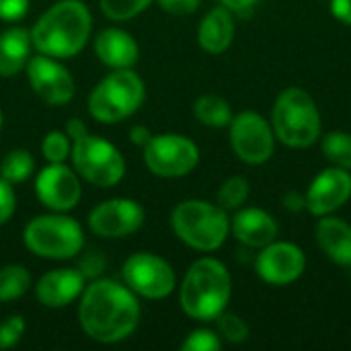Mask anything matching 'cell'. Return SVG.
<instances>
[{
	"label": "cell",
	"instance_id": "cell-1",
	"mask_svg": "<svg viewBox=\"0 0 351 351\" xmlns=\"http://www.w3.org/2000/svg\"><path fill=\"white\" fill-rule=\"evenodd\" d=\"M140 313V302L125 284L97 278L80 294L78 323L93 341L119 343L136 331Z\"/></svg>",
	"mask_w": 351,
	"mask_h": 351
},
{
	"label": "cell",
	"instance_id": "cell-2",
	"mask_svg": "<svg viewBox=\"0 0 351 351\" xmlns=\"http://www.w3.org/2000/svg\"><path fill=\"white\" fill-rule=\"evenodd\" d=\"M93 31V14L82 0H58L33 25L31 41L37 53L66 60L78 56Z\"/></svg>",
	"mask_w": 351,
	"mask_h": 351
},
{
	"label": "cell",
	"instance_id": "cell-3",
	"mask_svg": "<svg viewBox=\"0 0 351 351\" xmlns=\"http://www.w3.org/2000/svg\"><path fill=\"white\" fill-rule=\"evenodd\" d=\"M230 298L232 278L220 259L202 257L191 263L179 290V304L189 319L212 323L228 308Z\"/></svg>",
	"mask_w": 351,
	"mask_h": 351
},
{
	"label": "cell",
	"instance_id": "cell-4",
	"mask_svg": "<svg viewBox=\"0 0 351 351\" xmlns=\"http://www.w3.org/2000/svg\"><path fill=\"white\" fill-rule=\"evenodd\" d=\"M271 128L280 144L302 150L323 136V117L313 95L300 86L284 88L271 107Z\"/></svg>",
	"mask_w": 351,
	"mask_h": 351
},
{
	"label": "cell",
	"instance_id": "cell-5",
	"mask_svg": "<svg viewBox=\"0 0 351 351\" xmlns=\"http://www.w3.org/2000/svg\"><path fill=\"white\" fill-rule=\"evenodd\" d=\"M173 232L187 247L214 253L230 234V218L224 208L206 199H185L171 214Z\"/></svg>",
	"mask_w": 351,
	"mask_h": 351
},
{
	"label": "cell",
	"instance_id": "cell-6",
	"mask_svg": "<svg viewBox=\"0 0 351 351\" xmlns=\"http://www.w3.org/2000/svg\"><path fill=\"white\" fill-rule=\"evenodd\" d=\"M146 99L144 80L132 68L109 72L88 95V113L99 123L111 125L132 117Z\"/></svg>",
	"mask_w": 351,
	"mask_h": 351
},
{
	"label": "cell",
	"instance_id": "cell-7",
	"mask_svg": "<svg viewBox=\"0 0 351 351\" xmlns=\"http://www.w3.org/2000/svg\"><path fill=\"white\" fill-rule=\"evenodd\" d=\"M25 247L41 259H72L84 247L80 224L64 212L33 218L23 230Z\"/></svg>",
	"mask_w": 351,
	"mask_h": 351
},
{
	"label": "cell",
	"instance_id": "cell-8",
	"mask_svg": "<svg viewBox=\"0 0 351 351\" xmlns=\"http://www.w3.org/2000/svg\"><path fill=\"white\" fill-rule=\"evenodd\" d=\"M70 158L78 177L97 187H113L125 175L123 154L109 140L95 134L74 140Z\"/></svg>",
	"mask_w": 351,
	"mask_h": 351
},
{
	"label": "cell",
	"instance_id": "cell-9",
	"mask_svg": "<svg viewBox=\"0 0 351 351\" xmlns=\"http://www.w3.org/2000/svg\"><path fill=\"white\" fill-rule=\"evenodd\" d=\"M228 138L237 158L251 167L269 162L278 144L271 121L257 111L237 113L228 123Z\"/></svg>",
	"mask_w": 351,
	"mask_h": 351
},
{
	"label": "cell",
	"instance_id": "cell-10",
	"mask_svg": "<svg viewBox=\"0 0 351 351\" xmlns=\"http://www.w3.org/2000/svg\"><path fill=\"white\" fill-rule=\"evenodd\" d=\"M144 165L156 177L179 179L199 165V148L183 134H158L144 146Z\"/></svg>",
	"mask_w": 351,
	"mask_h": 351
},
{
	"label": "cell",
	"instance_id": "cell-11",
	"mask_svg": "<svg viewBox=\"0 0 351 351\" xmlns=\"http://www.w3.org/2000/svg\"><path fill=\"white\" fill-rule=\"evenodd\" d=\"M123 284L142 298L162 300L177 288V274L173 265L154 253H134L121 267Z\"/></svg>",
	"mask_w": 351,
	"mask_h": 351
},
{
	"label": "cell",
	"instance_id": "cell-12",
	"mask_svg": "<svg viewBox=\"0 0 351 351\" xmlns=\"http://www.w3.org/2000/svg\"><path fill=\"white\" fill-rule=\"evenodd\" d=\"M255 271L261 282L282 288L298 282L306 271L304 251L288 241H274L259 249L255 257Z\"/></svg>",
	"mask_w": 351,
	"mask_h": 351
},
{
	"label": "cell",
	"instance_id": "cell-13",
	"mask_svg": "<svg viewBox=\"0 0 351 351\" xmlns=\"http://www.w3.org/2000/svg\"><path fill=\"white\" fill-rule=\"evenodd\" d=\"M25 72L31 88L43 103L58 107L72 101L76 93V82L70 70L62 66L58 58H49L43 53L31 56L25 66Z\"/></svg>",
	"mask_w": 351,
	"mask_h": 351
},
{
	"label": "cell",
	"instance_id": "cell-14",
	"mask_svg": "<svg viewBox=\"0 0 351 351\" xmlns=\"http://www.w3.org/2000/svg\"><path fill=\"white\" fill-rule=\"evenodd\" d=\"M37 199L51 212H70L82 197L78 173L64 162H47L35 179Z\"/></svg>",
	"mask_w": 351,
	"mask_h": 351
},
{
	"label": "cell",
	"instance_id": "cell-15",
	"mask_svg": "<svg viewBox=\"0 0 351 351\" xmlns=\"http://www.w3.org/2000/svg\"><path fill=\"white\" fill-rule=\"evenodd\" d=\"M144 208L128 197H113L88 214V228L103 239H123L134 234L144 224Z\"/></svg>",
	"mask_w": 351,
	"mask_h": 351
},
{
	"label": "cell",
	"instance_id": "cell-16",
	"mask_svg": "<svg viewBox=\"0 0 351 351\" xmlns=\"http://www.w3.org/2000/svg\"><path fill=\"white\" fill-rule=\"evenodd\" d=\"M306 210L315 216H329L341 210L351 199V171L327 167L315 175L306 193Z\"/></svg>",
	"mask_w": 351,
	"mask_h": 351
},
{
	"label": "cell",
	"instance_id": "cell-17",
	"mask_svg": "<svg viewBox=\"0 0 351 351\" xmlns=\"http://www.w3.org/2000/svg\"><path fill=\"white\" fill-rule=\"evenodd\" d=\"M230 232L243 247L259 251L280 237V224L267 210L243 206L230 218Z\"/></svg>",
	"mask_w": 351,
	"mask_h": 351
},
{
	"label": "cell",
	"instance_id": "cell-18",
	"mask_svg": "<svg viewBox=\"0 0 351 351\" xmlns=\"http://www.w3.org/2000/svg\"><path fill=\"white\" fill-rule=\"evenodd\" d=\"M84 282L78 269H51L39 278L35 296L47 308H64L80 298Z\"/></svg>",
	"mask_w": 351,
	"mask_h": 351
},
{
	"label": "cell",
	"instance_id": "cell-19",
	"mask_svg": "<svg viewBox=\"0 0 351 351\" xmlns=\"http://www.w3.org/2000/svg\"><path fill=\"white\" fill-rule=\"evenodd\" d=\"M315 241L329 261L351 267V224L335 214L321 216L315 224Z\"/></svg>",
	"mask_w": 351,
	"mask_h": 351
},
{
	"label": "cell",
	"instance_id": "cell-20",
	"mask_svg": "<svg viewBox=\"0 0 351 351\" xmlns=\"http://www.w3.org/2000/svg\"><path fill=\"white\" fill-rule=\"evenodd\" d=\"M95 53L97 58L111 70L132 68L138 62L140 47L134 35L123 29L107 27L97 33L95 37Z\"/></svg>",
	"mask_w": 351,
	"mask_h": 351
},
{
	"label": "cell",
	"instance_id": "cell-21",
	"mask_svg": "<svg viewBox=\"0 0 351 351\" xmlns=\"http://www.w3.org/2000/svg\"><path fill=\"white\" fill-rule=\"evenodd\" d=\"M234 33H237L234 14L220 4V6L210 8L199 21L197 43L204 51L218 56V53H224L232 45Z\"/></svg>",
	"mask_w": 351,
	"mask_h": 351
},
{
	"label": "cell",
	"instance_id": "cell-22",
	"mask_svg": "<svg viewBox=\"0 0 351 351\" xmlns=\"http://www.w3.org/2000/svg\"><path fill=\"white\" fill-rule=\"evenodd\" d=\"M31 31L10 27L0 33V78H10L25 70L31 58Z\"/></svg>",
	"mask_w": 351,
	"mask_h": 351
},
{
	"label": "cell",
	"instance_id": "cell-23",
	"mask_svg": "<svg viewBox=\"0 0 351 351\" xmlns=\"http://www.w3.org/2000/svg\"><path fill=\"white\" fill-rule=\"evenodd\" d=\"M193 115L202 125L208 128H228L234 113L230 103L220 95H202L193 103Z\"/></svg>",
	"mask_w": 351,
	"mask_h": 351
},
{
	"label": "cell",
	"instance_id": "cell-24",
	"mask_svg": "<svg viewBox=\"0 0 351 351\" xmlns=\"http://www.w3.org/2000/svg\"><path fill=\"white\" fill-rule=\"evenodd\" d=\"M321 150L325 158L339 169L351 171V132L333 130L321 136Z\"/></svg>",
	"mask_w": 351,
	"mask_h": 351
},
{
	"label": "cell",
	"instance_id": "cell-25",
	"mask_svg": "<svg viewBox=\"0 0 351 351\" xmlns=\"http://www.w3.org/2000/svg\"><path fill=\"white\" fill-rule=\"evenodd\" d=\"M33 171H35V160L31 152L25 148H14L6 152L4 158L0 160V177L12 185L27 181L33 175Z\"/></svg>",
	"mask_w": 351,
	"mask_h": 351
},
{
	"label": "cell",
	"instance_id": "cell-26",
	"mask_svg": "<svg viewBox=\"0 0 351 351\" xmlns=\"http://www.w3.org/2000/svg\"><path fill=\"white\" fill-rule=\"evenodd\" d=\"M31 288V274L25 265H6L0 269V302L25 296Z\"/></svg>",
	"mask_w": 351,
	"mask_h": 351
},
{
	"label": "cell",
	"instance_id": "cell-27",
	"mask_svg": "<svg viewBox=\"0 0 351 351\" xmlns=\"http://www.w3.org/2000/svg\"><path fill=\"white\" fill-rule=\"evenodd\" d=\"M249 195H251L249 181L241 175H232L220 185V189L216 193V204L220 208H224L226 212H234L247 204Z\"/></svg>",
	"mask_w": 351,
	"mask_h": 351
},
{
	"label": "cell",
	"instance_id": "cell-28",
	"mask_svg": "<svg viewBox=\"0 0 351 351\" xmlns=\"http://www.w3.org/2000/svg\"><path fill=\"white\" fill-rule=\"evenodd\" d=\"M216 331L218 335L222 337V341L226 343H232V346H239V343H245L251 335V329L247 325V321L243 317H239L237 313H228L224 311L216 321Z\"/></svg>",
	"mask_w": 351,
	"mask_h": 351
},
{
	"label": "cell",
	"instance_id": "cell-29",
	"mask_svg": "<svg viewBox=\"0 0 351 351\" xmlns=\"http://www.w3.org/2000/svg\"><path fill=\"white\" fill-rule=\"evenodd\" d=\"M72 152V140L66 132H47L41 142V154L47 162H66Z\"/></svg>",
	"mask_w": 351,
	"mask_h": 351
},
{
	"label": "cell",
	"instance_id": "cell-30",
	"mask_svg": "<svg viewBox=\"0 0 351 351\" xmlns=\"http://www.w3.org/2000/svg\"><path fill=\"white\" fill-rule=\"evenodd\" d=\"M152 0H101V10L111 21H128L150 6Z\"/></svg>",
	"mask_w": 351,
	"mask_h": 351
},
{
	"label": "cell",
	"instance_id": "cell-31",
	"mask_svg": "<svg viewBox=\"0 0 351 351\" xmlns=\"http://www.w3.org/2000/svg\"><path fill=\"white\" fill-rule=\"evenodd\" d=\"M222 337L218 335V331L212 329H193L185 341L181 343V351H220L222 350Z\"/></svg>",
	"mask_w": 351,
	"mask_h": 351
},
{
	"label": "cell",
	"instance_id": "cell-32",
	"mask_svg": "<svg viewBox=\"0 0 351 351\" xmlns=\"http://www.w3.org/2000/svg\"><path fill=\"white\" fill-rule=\"evenodd\" d=\"M25 319L21 315H14V317H8L6 321L0 323V350H10L14 348L21 337L25 335Z\"/></svg>",
	"mask_w": 351,
	"mask_h": 351
},
{
	"label": "cell",
	"instance_id": "cell-33",
	"mask_svg": "<svg viewBox=\"0 0 351 351\" xmlns=\"http://www.w3.org/2000/svg\"><path fill=\"white\" fill-rule=\"evenodd\" d=\"M107 269V257L99 251H88L78 261V271L84 280H97Z\"/></svg>",
	"mask_w": 351,
	"mask_h": 351
},
{
	"label": "cell",
	"instance_id": "cell-34",
	"mask_svg": "<svg viewBox=\"0 0 351 351\" xmlns=\"http://www.w3.org/2000/svg\"><path fill=\"white\" fill-rule=\"evenodd\" d=\"M16 210V193L14 185L0 177V226L6 224Z\"/></svg>",
	"mask_w": 351,
	"mask_h": 351
},
{
	"label": "cell",
	"instance_id": "cell-35",
	"mask_svg": "<svg viewBox=\"0 0 351 351\" xmlns=\"http://www.w3.org/2000/svg\"><path fill=\"white\" fill-rule=\"evenodd\" d=\"M29 12V0H0V19L14 23L25 19Z\"/></svg>",
	"mask_w": 351,
	"mask_h": 351
},
{
	"label": "cell",
	"instance_id": "cell-36",
	"mask_svg": "<svg viewBox=\"0 0 351 351\" xmlns=\"http://www.w3.org/2000/svg\"><path fill=\"white\" fill-rule=\"evenodd\" d=\"M158 6L165 10V12H171V14H191L199 8L202 0H156Z\"/></svg>",
	"mask_w": 351,
	"mask_h": 351
},
{
	"label": "cell",
	"instance_id": "cell-37",
	"mask_svg": "<svg viewBox=\"0 0 351 351\" xmlns=\"http://www.w3.org/2000/svg\"><path fill=\"white\" fill-rule=\"evenodd\" d=\"M224 8H228L234 16H251L261 0H218Z\"/></svg>",
	"mask_w": 351,
	"mask_h": 351
},
{
	"label": "cell",
	"instance_id": "cell-38",
	"mask_svg": "<svg viewBox=\"0 0 351 351\" xmlns=\"http://www.w3.org/2000/svg\"><path fill=\"white\" fill-rule=\"evenodd\" d=\"M282 206H284V210H288L292 214H300L306 210V197H304V193L290 189L288 193L282 195Z\"/></svg>",
	"mask_w": 351,
	"mask_h": 351
},
{
	"label": "cell",
	"instance_id": "cell-39",
	"mask_svg": "<svg viewBox=\"0 0 351 351\" xmlns=\"http://www.w3.org/2000/svg\"><path fill=\"white\" fill-rule=\"evenodd\" d=\"M329 10L339 23L351 27V0H329Z\"/></svg>",
	"mask_w": 351,
	"mask_h": 351
},
{
	"label": "cell",
	"instance_id": "cell-40",
	"mask_svg": "<svg viewBox=\"0 0 351 351\" xmlns=\"http://www.w3.org/2000/svg\"><path fill=\"white\" fill-rule=\"evenodd\" d=\"M150 138H152V134H150V130H148L146 125H142V123L132 125V130H130V142H132V144L144 148V146L148 144Z\"/></svg>",
	"mask_w": 351,
	"mask_h": 351
},
{
	"label": "cell",
	"instance_id": "cell-41",
	"mask_svg": "<svg viewBox=\"0 0 351 351\" xmlns=\"http://www.w3.org/2000/svg\"><path fill=\"white\" fill-rule=\"evenodd\" d=\"M66 134H68V138L74 142V140L82 138L84 134H88V130H86V125H84V121H82V119L72 117V119L66 123Z\"/></svg>",
	"mask_w": 351,
	"mask_h": 351
},
{
	"label": "cell",
	"instance_id": "cell-42",
	"mask_svg": "<svg viewBox=\"0 0 351 351\" xmlns=\"http://www.w3.org/2000/svg\"><path fill=\"white\" fill-rule=\"evenodd\" d=\"M2 123H4V117H2V111H0V130H2Z\"/></svg>",
	"mask_w": 351,
	"mask_h": 351
}]
</instances>
